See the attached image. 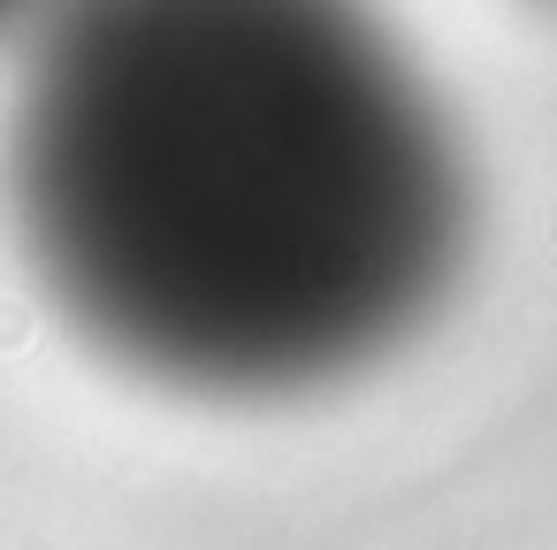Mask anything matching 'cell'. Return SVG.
<instances>
[{
    "instance_id": "cell-1",
    "label": "cell",
    "mask_w": 557,
    "mask_h": 550,
    "mask_svg": "<svg viewBox=\"0 0 557 550\" xmlns=\"http://www.w3.org/2000/svg\"><path fill=\"white\" fill-rule=\"evenodd\" d=\"M9 169L70 314L176 375L374 321L450 222L435 123L344 0H54Z\"/></svg>"
},
{
    "instance_id": "cell-2",
    "label": "cell",
    "mask_w": 557,
    "mask_h": 550,
    "mask_svg": "<svg viewBox=\"0 0 557 550\" xmlns=\"http://www.w3.org/2000/svg\"><path fill=\"white\" fill-rule=\"evenodd\" d=\"M39 9H47V0H0V32H16V24L39 16Z\"/></svg>"
}]
</instances>
